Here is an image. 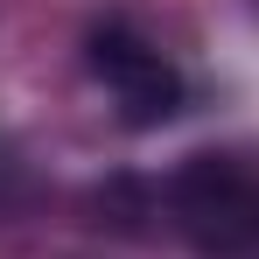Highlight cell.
<instances>
[{
	"instance_id": "cell-1",
	"label": "cell",
	"mask_w": 259,
	"mask_h": 259,
	"mask_svg": "<svg viewBox=\"0 0 259 259\" xmlns=\"http://www.w3.org/2000/svg\"><path fill=\"white\" fill-rule=\"evenodd\" d=\"M168 224L189 259H259V154H189L168 175Z\"/></svg>"
},
{
	"instance_id": "cell-2",
	"label": "cell",
	"mask_w": 259,
	"mask_h": 259,
	"mask_svg": "<svg viewBox=\"0 0 259 259\" xmlns=\"http://www.w3.org/2000/svg\"><path fill=\"white\" fill-rule=\"evenodd\" d=\"M84 70L105 84V98L119 105L126 126H161V119H175V112H182V91H189L182 70H175L147 35H133L126 21H105V28L84 35Z\"/></svg>"
}]
</instances>
